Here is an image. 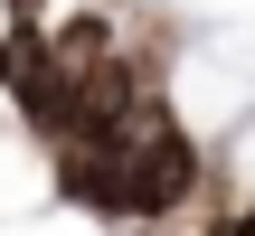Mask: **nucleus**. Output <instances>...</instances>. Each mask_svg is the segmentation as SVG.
I'll return each instance as SVG.
<instances>
[{"mask_svg": "<svg viewBox=\"0 0 255 236\" xmlns=\"http://www.w3.org/2000/svg\"><path fill=\"white\" fill-rule=\"evenodd\" d=\"M199 236H255V208H218V218H208Z\"/></svg>", "mask_w": 255, "mask_h": 236, "instance_id": "obj_1", "label": "nucleus"}]
</instances>
